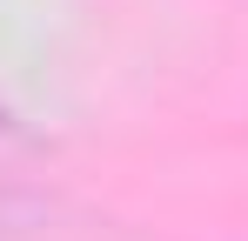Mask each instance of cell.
I'll use <instances>...</instances> for the list:
<instances>
[{
    "label": "cell",
    "mask_w": 248,
    "mask_h": 241,
    "mask_svg": "<svg viewBox=\"0 0 248 241\" xmlns=\"http://www.w3.org/2000/svg\"><path fill=\"white\" fill-rule=\"evenodd\" d=\"M0 241H94V235H87V221H67L47 201L0 195Z\"/></svg>",
    "instance_id": "cell-1"
}]
</instances>
